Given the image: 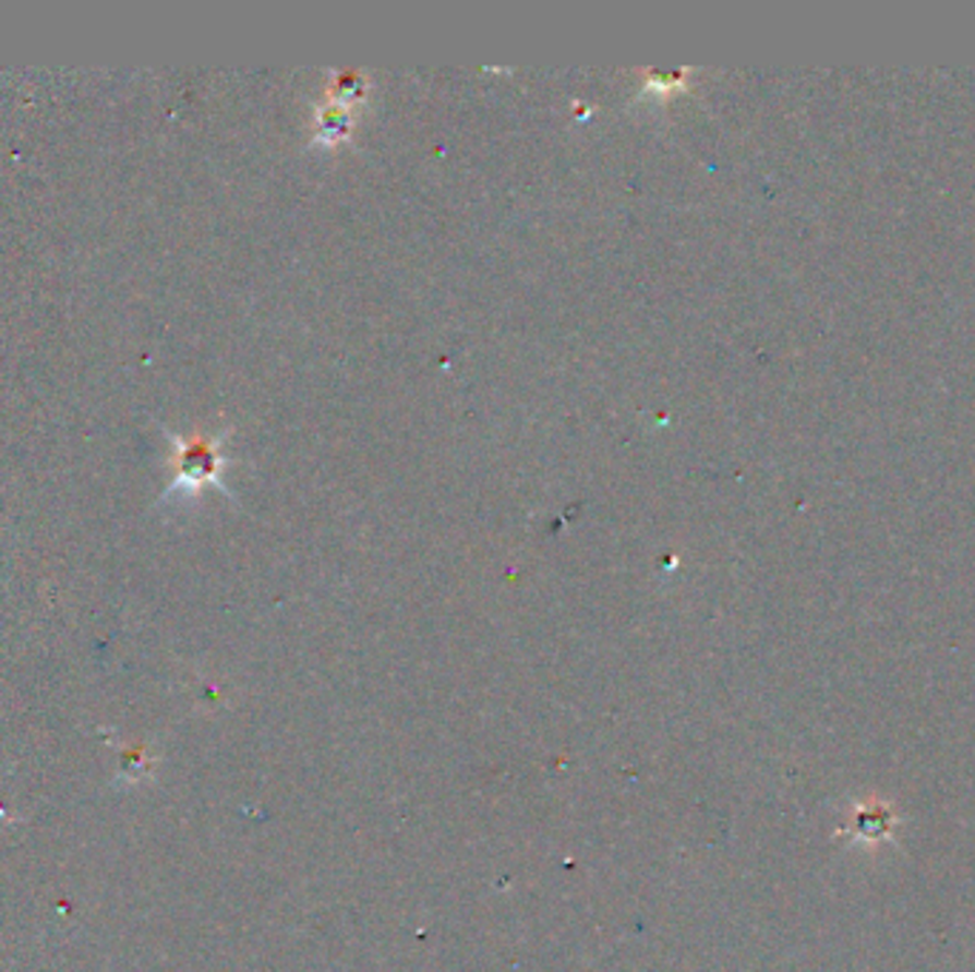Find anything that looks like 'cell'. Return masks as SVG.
Masks as SVG:
<instances>
[{"instance_id":"6da1fadb","label":"cell","mask_w":975,"mask_h":972,"mask_svg":"<svg viewBox=\"0 0 975 972\" xmlns=\"http://www.w3.org/2000/svg\"><path fill=\"white\" fill-rule=\"evenodd\" d=\"M217 477V451L215 442L192 440L180 448V482L200 485Z\"/></svg>"},{"instance_id":"7a4b0ae2","label":"cell","mask_w":975,"mask_h":972,"mask_svg":"<svg viewBox=\"0 0 975 972\" xmlns=\"http://www.w3.org/2000/svg\"><path fill=\"white\" fill-rule=\"evenodd\" d=\"M890 827H893V821H890V811H884V807L865 811V816L856 818V832L865 839H881L890 832Z\"/></svg>"}]
</instances>
